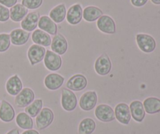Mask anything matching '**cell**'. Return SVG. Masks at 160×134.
<instances>
[{
	"label": "cell",
	"instance_id": "cell-1",
	"mask_svg": "<svg viewBox=\"0 0 160 134\" xmlns=\"http://www.w3.org/2000/svg\"><path fill=\"white\" fill-rule=\"evenodd\" d=\"M136 41L139 49L144 53H152L156 47V40L149 35L138 34L136 35Z\"/></svg>",
	"mask_w": 160,
	"mask_h": 134
},
{
	"label": "cell",
	"instance_id": "cell-2",
	"mask_svg": "<svg viewBox=\"0 0 160 134\" xmlns=\"http://www.w3.org/2000/svg\"><path fill=\"white\" fill-rule=\"evenodd\" d=\"M54 119L52 111L49 108H42L39 114L36 116V126L38 130H45L49 126Z\"/></svg>",
	"mask_w": 160,
	"mask_h": 134
},
{
	"label": "cell",
	"instance_id": "cell-3",
	"mask_svg": "<svg viewBox=\"0 0 160 134\" xmlns=\"http://www.w3.org/2000/svg\"><path fill=\"white\" fill-rule=\"evenodd\" d=\"M78 100L77 97L71 90L67 88L62 89V98L61 105L62 108L67 111H72L76 108Z\"/></svg>",
	"mask_w": 160,
	"mask_h": 134
},
{
	"label": "cell",
	"instance_id": "cell-4",
	"mask_svg": "<svg viewBox=\"0 0 160 134\" xmlns=\"http://www.w3.org/2000/svg\"><path fill=\"white\" fill-rule=\"evenodd\" d=\"M44 63L47 69L50 71H57L62 66V58L57 53L47 50L44 57Z\"/></svg>",
	"mask_w": 160,
	"mask_h": 134
},
{
	"label": "cell",
	"instance_id": "cell-5",
	"mask_svg": "<svg viewBox=\"0 0 160 134\" xmlns=\"http://www.w3.org/2000/svg\"><path fill=\"white\" fill-rule=\"evenodd\" d=\"M34 100V93L30 88H23L17 95L15 104L19 108H24Z\"/></svg>",
	"mask_w": 160,
	"mask_h": 134
},
{
	"label": "cell",
	"instance_id": "cell-6",
	"mask_svg": "<svg viewBox=\"0 0 160 134\" xmlns=\"http://www.w3.org/2000/svg\"><path fill=\"white\" fill-rule=\"evenodd\" d=\"M95 69L99 75H107L112 69V63L106 53L102 54L95 63Z\"/></svg>",
	"mask_w": 160,
	"mask_h": 134
},
{
	"label": "cell",
	"instance_id": "cell-7",
	"mask_svg": "<svg viewBox=\"0 0 160 134\" xmlns=\"http://www.w3.org/2000/svg\"><path fill=\"white\" fill-rule=\"evenodd\" d=\"M95 115L98 120L103 122H109L113 121L115 113L112 108L107 105H100L95 108Z\"/></svg>",
	"mask_w": 160,
	"mask_h": 134
},
{
	"label": "cell",
	"instance_id": "cell-8",
	"mask_svg": "<svg viewBox=\"0 0 160 134\" xmlns=\"http://www.w3.org/2000/svg\"><path fill=\"white\" fill-rule=\"evenodd\" d=\"M45 53H46V50L44 46L37 45V44L31 46L28 52V59L31 65L34 66L40 63L45 57Z\"/></svg>",
	"mask_w": 160,
	"mask_h": 134
},
{
	"label": "cell",
	"instance_id": "cell-9",
	"mask_svg": "<svg viewBox=\"0 0 160 134\" xmlns=\"http://www.w3.org/2000/svg\"><path fill=\"white\" fill-rule=\"evenodd\" d=\"M97 94L95 91H88L81 96L80 99V107L82 110L89 111L93 109L97 104Z\"/></svg>",
	"mask_w": 160,
	"mask_h": 134
},
{
	"label": "cell",
	"instance_id": "cell-10",
	"mask_svg": "<svg viewBox=\"0 0 160 134\" xmlns=\"http://www.w3.org/2000/svg\"><path fill=\"white\" fill-rule=\"evenodd\" d=\"M115 118L123 125H128L131 119V111L130 108L127 104L120 103L116 106L115 111Z\"/></svg>",
	"mask_w": 160,
	"mask_h": 134
},
{
	"label": "cell",
	"instance_id": "cell-11",
	"mask_svg": "<svg viewBox=\"0 0 160 134\" xmlns=\"http://www.w3.org/2000/svg\"><path fill=\"white\" fill-rule=\"evenodd\" d=\"M97 27L102 32L106 34H114L117 31L115 21L108 15H102L98 19Z\"/></svg>",
	"mask_w": 160,
	"mask_h": 134
},
{
	"label": "cell",
	"instance_id": "cell-12",
	"mask_svg": "<svg viewBox=\"0 0 160 134\" xmlns=\"http://www.w3.org/2000/svg\"><path fill=\"white\" fill-rule=\"evenodd\" d=\"M88 85V80L84 75L78 74L72 76L67 83V88L70 90L81 91L86 88Z\"/></svg>",
	"mask_w": 160,
	"mask_h": 134
},
{
	"label": "cell",
	"instance_id": "cell-13",
	"mask_svg": "<svg viewBox=\"0 0 160 134\" xmlns=\"http://www.w3.org/2000/svg\"><path fill=\"white\" fill-rule=\"evenodd\" d=\"M51 49L52 52L59 55H62L67 51L68 43L67 39L62 35L56 34L53 37L51 43Z\"/></svg>",
	"mask_w": 160,
	"mask_h": 134
},
{
	"label": "cell",
	"instance_id": "cell-14",
	"mask_svg": "<svg viewBox=\"0 0 160 134\" xmlns=\"http://www.w3.org/2000/svg\"><path fill=\"white\" fill-rule=\"evenodd\" d=\"M67 20L70 24L76 25L81 21L83 17V9L80 4H74L70 6L67 11Z\"/></svg>",
	"mask_w": 160,
	"mask_h": 134
},
{
	"label": "cell",
	"instance_id": "cell-15",
	"mask_svg": "<svg viewBox=\"0 0 160 134\" xmlns=\"http://www.w3.org/2000/svg\"><path fill=\"white\" fill-rule=\"evenodd\" d=\"M39 18L40 16L38 12H31L28 13L21 21L22 29L28 32L34 31L38 27Z\"/></svg>",
	"mask_w": 160,
	"mask_h": 134
},
{
	"label": "cell",
	"instance_id": "cell-16",
	"mask_svg": "<svg viewBox=\"0 0 160 134\" xmlns=\"http://www.w3.org/2000/svg\"><path fill=\"white\" fill-rule=\"evenodd\" d=\"M38 26L45 32L48 34L56 35L57 34V25L48 16H42L39 18Z\"/></svg>",
	"mask_w": 160,
	"mask_h": 134
},
{
	"label": "cell",
	"instance_id": "cell-17",
	"mask_svg": "<svg viewBox=\"0 0 160 134\" xmlns=\"http://www.w3.org/2000/svg\"><path fill=\"white\" fill-rule=\"evenodd\" d=\"M10 41L15 46H22L27 43L30 37V33L20 28H17L11 31L9 34Z\"/></svg>",
	"mask_w": 160,
	"mask_h": 134
},
{
	"label": "cell",
	"instance_id": "cell-18",
	"mask_svg": "<svg viewBox=\"0 0 160 134\" xmlns=\"http://www.w3.org/2000/svg\"><path fill=\"white\" fill-rule=\"evenodd\" d=\"M23 89V85L20 78L17 75H12L6 82V89L11 96H17Z\"/></svg>",
	"mask_w": 160,
	"mask_h": 134
},
{
	"label": "cell",
	"instance_id": "cell-19",
	"mask_svg": "<svg viewBox=\"0 0 160 134\" xmlns=\"http://www.w3.org/2000/svg\"><path fill=\"white\" fill-rule=\"evenodd\" d=\"M131 117L138 122H142L145 117V111L143 104L139 100H134L130 105Z\"/></svg>",
	"mask_w": 160,
	"mask_h": 134
},
{
	"label": "cell",
	"instance_id": "cell-20",
	"mask_svg": "<svg viewBox=\"0 0 160 134\" xmlns=\"http://www.w3.org/2000/svg\"><path fill=\"white\" fill-rule=\"evenodd\" d=\"M15 117L13 108L6 100H2L0 105V119L4 122H10Z\"/></svg>",
	"mask_w": 160,
	"mask_h": 134
},
{
	"label": "cell",
	"instance_id": "cell-21",
	"mask_svg": "<svg viewBox=\"0 0 160 134\" xmlns=\"http://www.w3.org/2000/svg\"><path fill=\"white\" fill-rule=\"evenodd\" d=\"M64 78L59 74L52 73L47 75L45 78V86L50 90H56L62 86Z\"/></svg>",
	"mask_w": 160,
	"mask_h": 134
},
{
	"label": "cell",
	"instance_id": "cell-22",
	"mask_svg": "<svg viewBox=\"0 0 160 134\" xmlns=\"http://www.w3.org/2000/svg\"><path fill=\"white\" fill-rule=\"evenodd\" d=\"M31 38L34 43L42 46H49L52 43V39L49 35L41 29H36L33 32Z\"/></svg>",
	"mask_w": 160,
	"mask_h": 134
},
{
	"label": "cell",
	"instance_id": "cell-23",
	"mask_svg": "<svg viewBox=\"0 0 160 134\" xmlns=\"http://www.w3.org/2000/svg\"><path fill=\"white\" fill-rule=\"evenodd\" d=\"M28 9L22 4H16L9 9V18L14 22L22 21L27 16Z\"/></svg>",
	"mask_w": 160,
	"mask_h": 134
},
{
	"label": "cell",
	"instance_id": "cell-24",
	"mask_svg": "<svg viewBox=\"0 0 160 134\" xmlns=\"http://www.w3.org/2000/svg\"><path fill=\"white\" fill-rule=\"evenodd\" d=\"M144 109L149 115L160 112V100L156 97H148L144 100Z\"/></svg>",
	"mask_w": 160,
	"mask_h": 134
},
{
	"label": "cell",
	"instance_id": "cell-25",
	"mask_svg": "<svg viewBox=\"0 0 160 134\" xmlns=\"http://www.w3.org/2000/svg\"><path fill=\"white\" fill-rule=\"evenodd\" d=\"M102 15V11L96 6H87L83 10V17L88 22L95 21Z\"/></svg>",
	"mask_w": 160,
	"mask_h": 134
},
{
	"label": "cell",
	"instance_id": "cell-26",
	"mask_svg": "<svg viewBox=\"0 0 160 134\" xmlns=\"http://www.w3.org/2000/svg\"><path fill=\"white\" fill-rule=\"evenodd\" d=\"M67 16V9L64 4H59L53 8L49 13V17L55 23H61Z\"/></svg>",
	"mask_w": 160,
	"mask_h": 134
},
{
	"label": "cell",
	"instance_id": "cell-27",
	"mask_svg": "<svg viewBox=\"0 0 160 134\" xmlns=\"http://www.w3.org/2000/svg\"><path fill=\"white\" fill-rule=\"evenodd\" d=\"M96 124L92 119L86 118L83 119L78 126V133L79 134H92L95 131Z\"/></svg>",
	"mask_w": 160,
	"mask_h": 134
},
{
	"label": "cell",
	"instance_id": "cell-28",
	"mask_svg": "<svg viewBox=\"0 0 160 134\" xmlns=\"http://www.w3.org/2000/svg\"><path fill=\"white\" fill-rule=\"evenodd\" d=\"M16 122L17 126L23 130H32L33 128L32 119L27 113H19L16 119Z\"/></svg>",
	"mask_w": 160,
	"mask_h": 134
},
{
	"label": "cell",
	"instance_id": "cell-29",
	"mask_svg": "<svg viewBox=\"0 0 160 134\" xmlns=\"http://www.w3.org/2000/svg\"><path fill=\"white\" fill-rule=\"evenodd\" d=\"M42 106H43V101L41 99H38V100H34L31 105H28L25 108V112L31 117L34 118L39 114L42 109Z\"/></svg>",
	"mask_w": 160,
	"mask_h": 134
},
{
	"label": "cell",
	"instance_id": "cell-30",
	"mask_svg": "<svg viewBox=\"0 0 160 134\" xmlns=\"http://www.w3.org/2000/svg\"><path fill=\"white\" fill-rule=\"evenodd\" d=\"M10 36L6 33L0 34V53H4L9 50L10 46Z\"/></svg>",
	"mask_w": 160,
	"mask_h": 134
},
{
	"label": "cell",
	"instance_id": "cell-31",
	"mask_svg": "<svg viewBox=\"0 0 160 134\" xmlns=\"http://www.w3.org/2000/svg\"><path fill=\"white\" fill-rule=\"evenodd\" d=\"M43 0H22V5L30 9H35L42 6Z\"/></svg>",
	"mask_w": 160,
	"mask_h": 134
},
{
	"label": "cell",
	"instance_id": "cell-32",
	"mask_svg": "<svg viewBox=\"0 0 160 134\" xmlns=\"http://www.w3.org/2000/svg\"><path fill=\"white\" fill-rule=\"evenodd\" d=\"M9 19V9L0 4V22H6Z\"/></svg>",
	"mask_w": 160,
	"mask_h": 134
},
{
	"label": "cell",
	"instance_id": "cell-33",
	"mask_svg": "<svg viewBox=\"0 0 160 134\" xmlns=\"http://www.w3.org/2000/svg\"><path fill=\"white\" fill-rule=\"evenodd\" d=\"M17 0H0V4L7 8L12 7L17 4Z\"/></svg>",
	"mask_w": 160,
	"mask_h": 134
},
{
	"label": "cell",
	"instance_id": "cell-34",
	"mask_svg": "<svg viewBox=\"0 0 160 134\" xmlns=\"http://www.w3.org/2000/svg\"><path fill=\"white\" fill-rule=\"evenodd\" d=\"M131 4L136 7H142L147 3L148 0H131Z\"/></svg>",
	"mask_w": 160,
	"mask_h": 134
},
{
	"label": "cell",
	"instance_id": "cell-35",
	"mask_svg": "<svg viewBox=\"0 0 160 134\" xmlns=\"http://www.w3.org/2000/svg\"><path fill=\"white\" fill-rule=\"evenodd\" d=\"M22 134H39L38 132H37L36 130H28L26 131L23 132Z\"/></svg>",
	"mask_w": 160,
	"mask_h": 134
},
{
	"label": "cell",
	"instance_id": "cell-36",
	"mask_svg": "<svg viewBox=\"0 0 160 134\" xmlns=\"http://www.w3.org/2000/svg\"><path fill=\"white\" fill-rule=\"evenodd\" d=\"M6 134H20V133H19V130L17 129H13V130L8 132Z\"/></svg>",
	"mask_w": 160,
	"mask_h": 134
},
{
	"label": "cell",
	"instance_id": "cell-37",
	"mask_svg": "<svg viewBox=\"0 0 160 134\" xmlns=\"http://www.w3.org/2000/svg\"><path fill=\"white\" fill-rule=\"evenodd\" d=\"M152 3L156 5H160V0H151Z\"/></svg>",
	"mask_w": 160,
	"mask_h": 134
},
{
	"label": "cell",
	"instance_id": "cell-38",
	"mask_svg": "<svg viewBox=\"0 0 160 134\" xmlns=\"http://www.w3.org/2000/svg\"><path fill=\"white\" fill-rule=\"evenodd\" d=\"M0 105H1V103H0Z\"/></svg>",
	"mask_w": 160,
	"mask_h": 134
}]
</instances>
